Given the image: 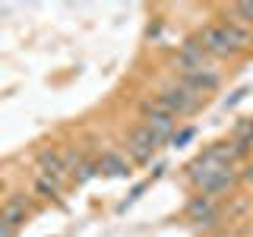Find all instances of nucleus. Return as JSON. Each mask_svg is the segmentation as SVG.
<instances>
[{
	"label": "nucleus",
	"mask_w": 253,
	"mask_h": 237,
	"mask_svg": "<svg viewBox=\"0 0 253 237\" xmlns=\"http://www.w3.org/2000/svg\"><path fill=\"white\" fill-rule=\"evenodd\" d=\"M196 38H200V44L206 47L209 57H231L234 51H247L253 44V32L247 26H241L237 19L212 22V26H206Z\"/></svg>",
	"instance_id": "nucleus-1"
},
{
	"label": "nucleus",
	"mask_w": 253,
	"mask_h": 237,
	"mask_svg": "<svg viewBox=\"0 0 253 237\" xmlns=\"http://www.w3.org/2000/svg\"><path fill=\"white\" fill-rule=\"evenodd\" d=\"M241 158V152H237V146L231 139L228 142H215V146H209L203 155H196L193 161H190V180H200V177H206V174H215V171H225V168H231V164Z\"/></svg>",
	"instance_id": "nucleus-2"
},
{
	"label": "nucleus",
	"mask_w": 253,
	"mask_h": 237,
	"mask_svg": "<svg viewBox=\"0 0 253 237\" xmlns=\"http://www.w3.org/2000/svg\"><path fill=\"white\" fill-rule=\"evenodd\" d=\"M158 101H162V105L168 108L174 117L196 114V111L203 108V95L193 92V89H187L184 82H177V85H171V89H165L162 95H158Z\"/></svg>",
	"instance_id": "nucleus-3"
},
{
	"label": "nucleus",
	"mask_w": 253,
	"mask_h": 237,
	"mask_svg": "<svg viewBox=\"0 0 253 237\" xmlns=\"http://www.w3.org/2000/svg\"><path fill=\"white\" fill-rule=\"evenodd\" d=\"M162 136L158 133H152L146 123H139V126H133L130 130V136H126V152H130V158L136 164H146L149 158H152L158 149H162Z\"/></svg>",
	"instance_id": "nucleus-4"
},
{
	"label": "nucleus",
	"mask_w": 253,
	"mask_h": 237,
	"mask_svg": "<svg viewBox=\"0 0 253 237\" xmlns=\"http://www.w3.org/2000/svg\"><path fill=\"white\" fill-rule=\"evenodd\" d=\"M142 123H146L152 133H158L162 139H171L174 133H177V117H174L158 98L142 101Z\"/></svg>",
	"instance_id": "nucleus-5"
},
{
	"label": "nucleus",
	"mask_w": 253,
	"mask_h": 237,
	"mask_svg": "<svg viewBox=\"0 0 253 237\" xmlns=\"http://www.w3.org/2000/svg\"><path fill=\"white\" fill-rule=\"evenodd\" d=\"M206 60H209V54H206V47L200 44V38H187V41L180 44V51H177L180 76H184V73H196V70H206Z\"/></svg>",
	"instance_id": "nucleus-6"
},
{
	"label": "nucleus",
	"mask_w": 253,
	"mask_h": 237,
	"mask_svg": "<svg viewBox=\"0 0 253 237\" xmlns=\"http://www.w3.org/2000/svg\"><path fill=\"white\" fill-rule=\"evenodd\" d=\"M184 215L193 221V225H212V221L218 218V202H215V196H193V199L187 202V209H184Z\"/></svg>",
	"instance_id": "nucleus-7"
},
{
	"label": "nucleus",
	"mask_w": 253,
	"mask_h": 237,
	"mask_svg": "<svg viewBox=\"0 0 253 237\" xmlns=\"http://www.w3.org/2000/svg\"><path fill=\"white\" fill-rule=\"evenodd\" d=\"M29 215H32V205H29L26 196H10V199L0 205V225L13 228V231H16V228H19Z\"/></svg>",
	"instance_id": "nucleus-8"
},
{
	"label": "nucleus",
	"mask_w": 253,
	"mask_h": 237,
	"mask_svg": "<svg viewBox=\"0 0 253 237\" xmlns=\"http://www.w3.org/2000/svg\"><path fill=\"white\" fill-rule=\"evenodd\" d=\"M234 180H237V174L231 168H225V171H215V174L200 177V180H196V187H200L203 196H218V193H225V190H231Z\"/></svg>",
	"instance_id": "nucleus-9"
},
{
	"label": "nucleus",
	"mask_w": 253,
	"mask_h": 237,
	"mask_svg": "<svg viewBox=\"0 0 253 237\" xmlns=\"http://www.w3.org/2000/svg\"><path fill=\"white\" fill-rule=\"evenodd\" d=\"M180 82H184L187 89L200 92L203 98H206L209 92H215V89H218L221 76L215 73V70H209V67H206V70H196V73H184V76H180Z\"/></svg>",
	"instance_id": "nucleus-10"
},
{
	"label": "nucleus",
	"mask_w": 253,
	"mask_h": 237,
	"mask_svg": "<svg viewBox=\"0 0 253 237\" xmlns=\"http://www.w3.org/2000/svg\"><path fill=\"white\" fill-rule=\"evenodd\" d=\"M67 171H70V164H67V158H63V152H42L38 155V174H44V177H51V180H60L67 177Z\"/></svg>",
	"instance_id": "nucleus-11"
},
{
	"label": "nucleus",
	"mask_w": 253,
	"mask_h": 237,
	"mask_svg": "<svg viewBox=\"0 0 253 237\" xmlns=\"http://www.w3.org/2000/svg\"><path fill=\"white\" fill-rule=\"evenodd\" d=\"M98 174H108V177H126L130 174V161L117 152H105L98 158Z\"/></svg>",
	"instance_id": "nucleus-12"
},
{
	"label": "nucleus",
	"mask_w": 253,
	"mask_h": 237,
	"mask_svg": "<svg viewBox=\"0 0 253 237\" xmlns=\"http://www.w3.org/2000/svg\"><path fill=\"white\" fill-rule=\"evenodd\" d=\"M231 142L237 146V152H241V158L253 149V117H244V120L234 123V133H231Z\"/></svg>",
	"instance_id": "nucleus-13"
},
{
	"label": "nucleus",
	"mask_w": 253,
	"mask_h": 237,
	"mask_svg": "<svg viewBox=\"0 0 253 237\" xmlns=\"http://www.w3.org/2000/svg\"><path fill=\"white\" fill-rule=\"evenodd\" d=\"M35 193H38V196H44V199H57V196H60V184L35 171Z\"/></svg>",
	"instance_id": "nucleus-14"
},
{
	"label": "nucleus",
	"mask_w": 253,
	"mask_h": 237,
	"mask_svg": "<svg viewBox=\"0 0 253 237\" xmlns=\"http://www.w3.org/2000/svg\"><path fill=\"white\" fill-rule=\"evenodd\" d=\"M95 174H98V161H83L73 168V180L76 184H85V180H92Z\"/></svg>",
	"instance_id": "nucleus-15"
},
{
	"label": "nucleus",
	"mask_w": 253,
	"mask_h": 237,
	"mask_svg": "<svg viewBox=\"0 0 253 237\" xmlns=\"http://www.w3.org/2000/svg\"><path fill=\"white\" fill-rule=\"evenodd\" d=\"M234 16L247 29H253V0H241V3H234Z\"/></svg>",
	"instance_id": "nucleus-16"
},
{
	"label": "nucleus",
	"mask_w": 253,
	"mask_h": 237,
	"mask_svg": "<svg viewBox=\"0 0 253 237\" xmlns=\"http://www.w3.org/2000/svg\"><path fill=\"white\" fill-rule=\"evenodd\" d=\"M193 126H187V130H180V133H174V136H171V142H174V146H184V142H190V139H193Z\"/></svg>",
	"instance_id": "nucleus-17"
},
{
	"label": "nucleus",
	"mask_w": 253,
	"mask_h": 237,
	"mask_svg": "<svg viewBox=\"0 0 253 237\" xmlns=\"http://www.w3.org/2000/svg\"><path fill=\"white\" fill-rule=\"evenodd\" d=\"M247 92H250L247 85H241V89H237V92H231V95H228V98H225V108H234L237 101H244V95H247Z\"/></svg>",
	"instance_id": "nucleus-18"
},
{
	"label": "nucleus",
	"mask_w": 253,
	"mask_h": 237,
	"mask_svg": "<svg viewBox=\"0 0 253 237\" xmlns=\"http://www.w3.org/2000/svg\"><path fill=\"white\" fill-rule=\"evenodd\" d=\"M244 180H247V184H253V161L247 164V171H244Z\"/></svg>",
	"instance_id": "nucleus-19"
},
{
	"label": "nucleus",
	"mask_w": 253,
	"mask_h": 237,
	"mask_svg": "<svg viewBox=\"0 0 253 237\" xmlns=\"http://www.w3.org/2000/svg\"><path fill=\"white\" fill-rule=\"evenodd\" d=\"M0 237H13V228H6V225H0Z\"/></svg>",
	"instance_id": "nucleus-20"
}]
</instances>
